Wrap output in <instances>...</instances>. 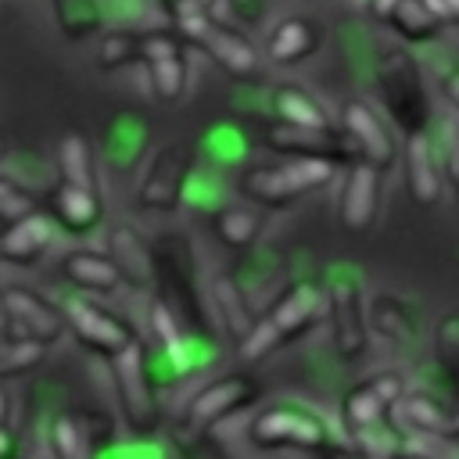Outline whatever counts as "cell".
<instances>
[{"label":"cell","mask_w":459,"mask_h":459,"mask_svg":"<svg viewBox=\"0 0 459 459\" xmlns=\"http://www.w3.org/2000/svg\"><path fill=\"white\" fill-rule=\"evenodd\" d=\"M337 165L323 158H280L273 165H251L240 172L237 190L262 208H287L323 186H330Z\"/></svg>","instance_id":"1"},{"label":"cell","mask_w":459,"mask_h":459,"mask_svg":"<svg viewBox=\"0 0 459 459\" xmlns=\"http://www.w3.org/2000/svg\"><path fill=\"white\" fill-rule=\"evenodd\" d=\"M373 75H377V90H380V100H384V111L391 115V122L405 136L423 133L430 126V97L423 90V75H420L416 57L394 43L380 47Z\"/></svg>","instance_id":"2"},{"label":"cell","mask_w":459,"mask_h":459,"mask_svg":"<svg viewBox=\"0 0 459 459\" xmlns=\"http://www.w3.org/2000/svg\"><path fill=\"white\" fill-rule=\"evenodd\" d=\"M323 298H326L323 316L330 323L333 351L344 362L362 359L366 348H369V316H366V305H362V276L344 262L333 265L326 273Z\"/></svg>","instance_id":"3"},{"label":"cell","mask_w":459,"mask_h":459,"mask_svg":"<svg viewBox=\"0 0 459 459\" xmlns=\"http://www.w3.org/2000/svg\"><path fill=\"white\" fill-rule=\"evenodd\" d=\"M111 377H115L118 409H122L129 430L154 434L161 423V405H158V377H154L147 344L133 341L126 351L111 355Z\"/></svg>","instance_id":"4"},{"label":"cell","mask_w":459,"mask_h":459,"mask_svg":"<svg viewBox=\"0 0 459 459\" xmlns=\"http://www.w3.org/2000/svg\"><path fill=\"white\" fill-rule=\"evenodd\" d=\"M247 441L258 448H301V452H323L330 448V423L294 402L269 405L247 423Z\"/></svg>","instance_id":"5"},{"label":"cell","mask_w":459,"mask_h":459,"mask_svg":"<svg viewBox=\"0 0 459 459\" xmlns=\"http://www.w3.org/2000/svg\"><path fill=\"white\" fill-rule=\"evenodd\" d=\"M154 258H158V287L165 290L161 298L179 312V319H190L197 333H208V312L204 301L197 294V280H194V258H190V244L183 237H158L154 240Z\"/></svg>","instance_id":"6"},{"label":"cell","mask_w":459,"mask_h":459,"mask_svg":"<svg viewBox=\"0 0 459 459\" xmlns=\"http://www.w3.org/2000/svg\"><path fill=\"white\" fill-rule=\"evenodd\" d=\"M262 143L280 158H323L333 165L359 161V147L341 126H290L276 118L265 126Z\"/></svg>","instance_id":"7"},{"label":"cell","mask_w":459,"mask_h":459,"mask_svg":"<svg viewBox=\"0 0 459 459\" xmlns=\"http://www.w3.org/2000/svg\"><path fill=\"white\" fill-rule=\"evenodd\" d=\"M194 176V154L186 143L172 140V143H161L147 169L140 172V183H136V204L140 208H154V212H172L176 204H183V194H186V183Z\"/></svg>","instance_id":"8"},{"label":"cell","mask_w":459,"mask_h":459,"mask_svg":"<svg viewBox=\"0 0 459 459\" xmlns=\"http://www.w3.org/2000/svg\"><path fill=\"white\" fill-rule=\"evenodd\" d=\"M61 312H65V323H68L72 337H75L82 348L97 351V355H108V359H111V355L126 351V348L136 341V330H133L129 319H122V316L111 312V308H100L97 301H90V298H82V294L65 298V301H61Z\"/></svg>","instance_id":"9"},{"label":"cell","mask_w":459,"mask_h":459,"mask_svg":"<svg viewBox=\"0 0 459 459\" xmlns=\"http://www.w3.org/2000/svg\"><path fill=\"white\" fill-rule=\"evenodd\" d=\"M258 394H262L258 380H251L247 373H226V377L204 384V387L186 402V409H183V416H179L176 427H179V430H212V427H219L222 420H230V416H237L240 409H247Z\"/></svg>","instance_id":"10"},{"label":"cell","mask_w":459,"mask_h":459,"mask_svg":"<svg viewBox=\"0 0 459 459\" xmlns=\"http://www.w3.org/2000/svg\"><path fill=\"white\" fill-rule=\"evenodd\" d=\"M402 394H405L402 373H373L369 380L355 384L344 394V402H341V423H344V430L355 437V434L384 423L387 412L398 405Z\"/></svg>","instance_id":"11"},{"label":"cell","mask_w":459,"mask_h":459,"mask_svg":"<svg viewBox=\"0 0 459 459\" xmlns=\"http://www.w3.org/2000/svg\"><path fill=\"white\" fill-rule=\"evenodd\" d=\"M337 122H341V129L355 140L362 161L377 165L380 172L394 165V158H398L394 136H391V129H387V118H384L369 100H362V97H348V100L341 104Z\"/></svg>","instance_id":"12"},{"label":"cell","mask_w":459,"mask_h":459,"mask_svg":"<svg viewBox=\"0 0 459 459\" xmlns=\"http://www.w3.org/2000/svg\"><path fill=\"white\" fill-rule=\"evenodd\" d=\"M143 68L154 97L179 100L186 90V43L172 29L143 32Z\"/></svg>","instance_id":"13"},{"label":"cell","mask_w":459,"mask_h":459,"mask_svg":"<svg viewBox=\"0 0 459 459\" xmlns=\"http://www.w3.org/2000/svg\"><path fill=\"white\" fill-rule=\"evenodd\" d=\"M4 316H7V330L14 337H29L39 344H54L68 330L65 312L29 287H7L4 290Z\"/></svg>","instance_id":"14"},{"label":"cell","mask_w":459,"mask_h":459,"mask_svg":"<svg viewBox=\"0 0 459 459\" xmlns=\"http://www.w3.org/2000/svg\"><path fill=\"white\" fill-rule=\"evenodd\" d=\"M380 215V169L369 161H351L341 194H337V219L348 233H366Z\"/></svg>","instance_id":"15"},{"label":"cell","mask_w":459,"mask_h":459,"mask_svg":"<svg viewBox=\"0 0 459 459\" xmlns=\"http://www.w3.org/2000/svg\"><path fill=\"white\" fill-rule=\"evenodd\" d=\"M402 165H405V190L416 204L430 208L441 201L445 194V165H441V151L437 140L423 129L405 136L402 143Z\"/></svg>","instance_id":"16"},{"label":"cell","mask_w":459,"mask_h":459,"mask_svg":"<svg viewBox=\"0 0 459 459\" xmlns=\"http://www.w3.org/2000/svg\"><path fill=\"white\" fill-rule=\"evenodd\" d=\"M111 434V423L104 412L79 409V412H61L47 427V445L54 459H97V441Z\"/></svg>","instance_id":"17"},{"label":"cell","mask_w":459,"mask_h":459,"mask_svg":"<svg viewBox=\"0 0 459 459\" xmlns=\"http://www.w3.org/2000/svg\"><path fill=\"white\" fill-rule=\"evenodd\" d=\"M108 255L118 262L122 276L136 290L158 287V258H154V240H147L136 226L118 222L108 233Z\"/></svg>","instance_id":"18"},{"label":"cell","mask_w":459,"mask_h":459,"mask_svg":"<svg viewBox=\"0 0 459 459\" xmlns=\"http://www.w3.org/2000/svg\"><path fill=\"white\" fill-rule=\"evenodd\" d=\"M323 308H326L323 287H316L312 280H305V283H294L290 290H283L276 298V305L269 308V319L280 330V341L290 344V341H298L323 316Z\"/></svg>","instance_id":"19"},{"label":"cell","mask_w":459,"mask_h":459,"mask_svg":"<svg viewBox=\"0 0 459 459\" xmlns=\"http://www.w3.org/2000/svg\"><path fill=\"white\" fill-rule=\"evenodd\" d=\"M61 273H65V280H72V287L90 290V294H115L126 287L118 262L108 251H93V247L68 251L61 258Z\"/></svg>","instance_id":"20"},{"label":"cell","mask_w":459,"mask_h":459,"mask_svg":"<svg viewBox=\"0 0 459 459\" xmlns=\"http://www.w3.org/2000/svg\"><path fill=\"white\" fill-rule=\"evenodd\" d=\"M201 50H204L226 75H233V79H255V75H258V65H262V61H258L255 43H251L244 32H237L233 25L212 22V29H208Z\"/></svg>","instance_id":"21"},{"label":"cell","mask_w":459,"mask_h":459,"mask_svg":"<svg viewBox=\"0 0 459 459\" xmlns=\"http://www.w3.org/2000/svg\"><path fill=\"white\" fill-rule=\"evenodd\" d=\"M47 204H50V219H57L68 233H93L104 219L100 194L86 190V186H75V183L57 179V186L47 194Z\"/></svg>","instance_id":"22"},{"label":"cell","mask_w":459,"mask_h":459,"mask_svg":"<svg viewBox=\"0 0 459 459\" xmlns=\"http://www.w3.org/2000/svg\"><path fill=\"white\" fill-rule=\"evenodd\" d=\"M319 43H323V29L305 14H290L273 25V32L265 39V54L276 65H298V61L312 57L319 50Z\"/></svg>","instance_id":"23"},{"label":"cell","mask_w":459,"mask_h":459,"mask_svg":"<svg viewBox=\"0 0 459 459\" xmlns=\"http://www.w3.org/2000/svg\"><path fill=\"white\" fill-rule=\"evenodd\" d=\"M208 301H212V308L219 316L222 333L233 344H240L244 333L255 326V316H251V305H247V294H244L240 280L230 276V273H215L212 283H208Z\"/></svg>","instance_id":"24"},{"label":"cell","mask_w":459,"mask_h":459,"mask_svg":"<svg viewBox=\"0 0 459 459\" xmlns=\"http://www.w3.org/2000/svg\"><path fill=\"white\" fill-rule=\"evenodd\" d=\"M54 240V222L47 215H29L14 226H4L0 233V258L11 265H32Z\"/></svg>","instance_id":"25"},{"label":"cell","mask_w":459,"mask_h":459,"mask_svg":"<svg viewBox=\"0 0 459 459\" xmlns=\"http://www.w3.org/2000/svg\"><path fill=\"white\" fill-rule=\"evenodd\" d=\"M57 179L61 183H75V186H86V190H97L100 186V176H97V147L86 140V133L72 129L57 140Z\"/></svg>","instance_id":"26"},{"label":"cell","mask_w":459,"mask_h":459,"mask_svg":"<svg viewBox=\"0 0 459 459\" xmlns=\"http://www.w3.org/2000/svg\"><path fill=\"white\" fill-rule=\"evenodd\" d=\"M147 140H151V129L136 115H115V122L108 126V133L100 140V154L111 161V169H133L140 161Z\"/></svg>","instance_id":"27"},{"label":"cell","mask_w":459,"mask_h":459,"mask_svg":"<svg viewBox=\"0 0 459 459\" xmlns=\"http://www.w3.org/2000/svg\"><path fill=\"white\" fill-rule=\"evenodd\" d=\"M269 108H273V115L280 122H290V126H333L326 104L316 93H308L305 86H298V82L276 86L273 97H269Z\"/></svg>","instance_id":"28"},{"label":"cell","mask_w":459,"mask_h":459,"mask_svg":"<svg viewBox=\"0 0 459 459\" xmlns=\"http://www.w3.org/2000/svg\"><path fill=\"white\" fill-rule=\"evenodd\" d=\"M387 29L405 43H430L445 32V22L434 14L427 0H398V7L387 18Z\"/></svg>","instance_id":"29"},{"label":"cell","mask_w":459,"mask_h":459,"mask_svg":"<svg viewBox=\"0 0 459 459\" xmlns=\"http://www.w3.org/2000/svg\"><path fill=\"white\" fill-rule=\"evenodd\" d=\"M369 326H377L387 341L394 344H409L420 330V319H416V308L394 294H380L373 301V312H369Z\"/></svg>","instance_id":"30"},{"label":"cell","mask_w":459,"mask_h":459,"mask_svg":"<svg viewBox=\"0 0 459 459\" xmlns=\"http://www.w3.org/2000/svg\"><path fill=\"white\" fill-rule=\"evenodd\" d=\"M54 22L68 39H86L93 32H104L108 11L100 0H50Z\"/></svg>","instance_id":"31"},{"label":"cell","mask_w":459,"mask_h":459,"mask_svg":"<svg viewBox=\"0 0 459 459\" xmlns=\"http://www.w3.org/2000/svg\"><path fill=\"white\" fill-rule=\"evenodd\" d=\"M394 409H398L402 427H405L409 434H416V437H441V434L448 430L445 409H441L434 398H427V394H409V391H405Z\"/></svg>","instance_id":"32"},{"label":"cell","mask_w":459,"mask_h":459,"mask_svg":"<svg viewBox=\"0 0 459 459\" xmlns=\"http://www.w3.org/2000/svg\"><path fill=\"white\" fill-rule=\"evenodd\" d=\"M212 222L226 247H251L262 233V215L251 204H222L212 212Z\"/></svg>","instance_id":"33"},{"label":"cell","mask_w":459,"mask_h":459,"mask_svg":"<svg viewBox=\"0 0 459 459\" xmlns=\"http://www.w3.org/2000/svg\"><path fill=\"white\" fill-rule=\"evenodd\" d=\"M140 61H143V32H136V29H108V32H100L97 65L104 72L129 68V65H140Z\"/></svg>","instance_id":"34"},{"label":"cell","mask_w":459,"mask_h":459,"mask_svg":"<svg viewBox=\"0 0 459 459\" xmlns=\"http://www.w3.org/2000/svg\"><path fill=\"white\" fill-rule=\"evenodd\" d=\"M169 22H172L169 29H172L186 47H201L204 36H208V29H212V22H215V14H212V7H208L204 0H172Z\"/></svg>","instance_id":"35"},{"label":"cell","mask_w":459,"mask_h":459,"mask_svg":"<svg viewBox=\"0 0 459 459\" xmlns=\"http://www.w3.org/2000/svg\"><path fill=\"white\" fill-rule=\"evenodd\" d=\"M36 212H39L36 197L18 179L0 176V226H14V222H22V219H29Z\"/></svg>","instance_id":"36"},{"label":"cell","mask_w":459,"mask_h":459,"mask_svg":"<svg viewBox=\"0 0 459 459\" xmlns=\"http://www.w3.org/2000/svg\"><path fill=\"white\" fill-rule=\"evenodd\" d=\"M280 344H283V341H280V330L273 326L269 316H262V319H255V326H251V330L244 333V341L237 344V355H240L244 362H258V359L273 355Z\"/></svg>","instance_id":"37"},{"label":"cell","mask_w":459,"mask_h":459,"mask_svg":"<svg viewBox=\"0 0 459 459\" xmlns=\"http://www.w3.org/2000/svg\"><path fill=\"white\" fill-rule=\"evenodd\" d=\"M147 316H151V333H154L158 348H169V344H176V341L186 337V326H183L179 312L165 298H154L151 308H147Z\"/></svg>","instance_id":"38"},{"label":"cell","mask_w":459,"mask_h":459,"mask_svg":"<svg viewBox=\"0 0 459 459\" xmlns=\"http://www.w3.org/2000/svg\"><path fill=\"white\" fill-rule=\"evenodd\" d=\"M437 151H441V165H445V183L459 197V115H452V118L441 122V129H437Z\"/></svg>","instance_id":"39"},{"label":"cell","mask_w":459,"mask_h":459,"mask_svg":"<svg viewBox=\"0 0 459 459\" xmlns=\"http://www.w3.org/2000/svg\"><path fill=\"white\" fill-rule=\"evenodd\" d=\"M183 201H186V204H194V208L219 212V208L226 204V197H222V183H219V179H212V172L194 169V176H190V183H186Z\"/></svg>","instance_id":"40"},{"label":"cell","mask_w":459,"mask_h":459,"mask_svg":"<svg viewBox=\"0 0 459 459\" xmlns=\"http://www.w3.org/2000/svg\"><path fill=\"white\" fill-rule=\"evenodd\" d=\"M172 437H176L183 459H230L226 448H222L208 430H179V427H176Z\"/></svg>","instance_id":"41"},{"label":"cell","mask_w":459,"mask_h":459,"mask_svg":"<svg viewBox=\"0 0 459 459\" xmlns=\"http://www.w3.org/2000/svg\"><path fill=\"white\" fill-rule=\"evenodd\" d=\"M437 355L452 373H459V316H445L441 319V326H437Z\"/></svg>","instance_id":"42"},{"label":"cell","mask_w":459,"mask_h":459,"mask_svg":"<svg viewBox=\"0 0 459 459\" xmlns=\"http://www.w3.org/2000/svg\"><path fill=\"white\" fill-rule=\"evenodd\" d=\"M437 86H441L445 100L459 111V61H441V68H437Z\"/></svg>","instance_id":"43"},{"label":"cell","mask_w":459,"mask_h":459,"mask_svg":"<svg viewBox=\"0 0 459 459\" xmlns=\"http://www.w3.org/2000/svg\"><path fill=\"white\" fill-rule=\"evenodd\" d=\"M445 25H459V0H427Z\"/></svg>","instance_id":"44"},{"label":"cell","mask_w":459,"mask_h":459,"mask_svg":"<svg viewBox=\"0 0 459 459\" xmlns=\"http://www.w3.org/2000/svg\"><path fill=\"white\" fill-rule=\"evenodd\" d=\"M226 4H233V11L240 18H258V11H262V0H226Z\"/></svg>","instance_id":"45"},{"label":"cell","mask_w":459,"mask_h":459,"mask_svg":"<svg viewBox=\"0 0 459 459\" xmlns=\"http://www.w3.org/2000/svg\"><path fill=\"white\" fill-rule=\"evenodd\" d=\"M0 459H14V434L0 427Z\"/></svg>","instance_id":"46"},{"label":"cell","mask_w":459,"mask_h":459,"mask_svg":"<svg viewBox=\"0 0 459 459\" xmlns=\"http://www.w3.org/2000/svg\"><path fill=\"white\" fill-rule=\"evenodd\" d=\"M7 420H11V394L0 387V427H7Z\"/></svg>","instance_id":"47"},{"label":"cell","mask_w":459,"mask_h":459,"mask_svg":"<svg viewBox=\"0 0 459 459\" xmlns=\"http://www.w3.org/2000/svg\"><path fill=\"white\" fill-rule=\"evenodd\" d=\"M0 316H4V290H0Z\"/></svg>","instance_id":"48"},{"label":"cell","mask_w":459,"mask_h":459,"mask_svg":"<svg viewBox=\"0 0 459 459\" xmlns=\"http://www.w3.org/2000/svg\"><path fill=\"white\" fill-rule=\"evenodd\" d=\"M0 161H4V136H0Z\"/></svg>","instance_id":"49"},{"label":"cell","mask_w":459,"mask_h":459,"mask_svg":"<svg viewBox=\"0 0 459 459\" xmlns=\"http://www.w3.org/2000/svg\"><path fill=\"white\" fill-rule=\"evenodd\" d=\"M161 4H165V11H169V7H172V0H161Z\"/></svg>","instance_id":"50"}]
</instances>
